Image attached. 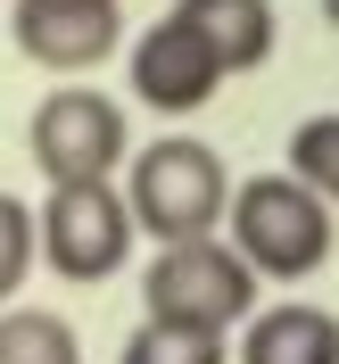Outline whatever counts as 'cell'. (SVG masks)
Instances as JSON below:
<instances>
[{
  "instance_id": "8",
  "label": "cell",
  "mask_w": 339,
  "mask_h": 364,
  "mask_svg": "<svg viewBox=\"0 0 339 364\" xmlns=\"http://www.w3.org/2000/svg\"><path fill=\"white\" fill-rule=\"evenodd\" d=\"M232 364H339V315L331 306H306V298L257 306V315L240 323Z\"/></svg>"
},
{
  "instance_id": "4",
  "label": "cell",
  "mask_w": 339,
  "mask_h": 364,
  "mask_svg": "<svg viewBox=\"0 0 339 364\" xmlns=\"http://www.w3.org/2000/svg\"><path fill=\"white\" fill-rule=\"evenodd\" d=\"M25 149H33L42 182H116L133 158V116L99 83H58L25 124Z\"/></svg>"
},
{
  "instance_id": "14",
  "label": "cell",
  "mask_w": 339,
  "mask_h": 364,
  "mask_svg": "<svg viewBox=\"0 0 339 364\" xmlns=\"http://www.w3.org/2000/svg\"><path fill=\"white\" fill-rule=\"evenodd\" d=\"M323 17H331V33H339V0H323Z\"/></svg>"
},
{
  "instance_id": "5",
  "label": "cell",
  "mask_w": 339,
  "mask_h": 364,
  "mask_svg": "<svg viewBox=\"0 0 339 364\" xmlns=\"http://www.w3.org/2000/svg\"><path fill=\"white\" fill-rule=\"evenodd\" d=\"M33 257L58 282H108L133 257V215L116 182H50V199L33 207Z\"/></svg>"
},
{
  "instance_id": "2",
  "label": "cell",
  "mask_w": 339,
  "mask_h": 364,
  "mask_svg": "<svg viewBox=\"0 0 339 364\" xmlns=\"http://www.w3.org/2000/svg\"><path fill=\"white\" fill-rule=\"evenodd\" d=\"M224 224H232V249H240V265H249L257 282H306V273L331 265V240H339L331 207H323L298 174L232 182Z\"/></svg>"
},
{
  "instance_id": "12",
  "label": "cell",
  "mask_w": 339,
  "mask_h": 364,
  "mask_svg": "<svg viewBox=\"0 0 339 364\" xmlns=\"http://www.w3.org/2000/svg\"><path fill=\"white\" fill-rule=\"evenodd\" d=\"M281 174H298L323 207H339V108L306 116V124L290 133V166H281Z\"/></svg>"
},
{
  "instance_id": "7",
  "label": "cell",
  "mask_w": 339,
  "mask_h": 364,
  "mask_svg": "<svg viewBox=\"0 0 339 364\" xmlns=\"http://www.w3.org/2000/svg\"><path fill=\"white\" fill-rule=\"evenodd\" d=\"M124 67H133V100H141L149 116H166V124L199 116L207 100L224 91V67L207 58V42L174 17V9H166L141 42H124Z\"/></svg>"
},
{
  "instance_id": "1",
  "label": "cell",
  "mask_w": 339,
  "mask_h": 364,
  "mask_svg": "<svg viewBox=\"0 0 339 364\" xmlns=\"http://www.w3.org/2000/svg\"><path fill=\"white\" fill-rule=\"evenodd\" d=\"M124 215L133 232L149 240H199V232L224 224V199H232V166L190 133H166V141H141L133 158H124Z\"/></svg>"
},
{
  "instance_id": "6",
  "label": "cell",
  "mask_w": 339,
  "mask_h": 364,
  "mask_svg": "<svg viewBox=\"0 0 339 364\" xmlns=\"http://www.w3.org/2000/svg\"><path fill=\"white\" fill-rule=\"evenodd\" d=\"M9 42L50 75H91L124 50V9L116 0H17Z\"/></svg>"
},
{
  "instance_id": "13",
  "label": "cell",
  "mask_w": 339,
  "mask_h": 364,
  "mask_svg": "<svg viewBox=\"0 0 339 364\" xmlns=\"http://www.w3.org/2000/svg\"><path fill=\"white\" fill-rule=\"evenodd\" d=\"M25 273H33V207L0 191V306L25 290Z\"/></svg>"
},
{
  "instance_id": "11",
  "label": "cell",
  "mask_w": 339,
  "mask_h": 364,
  "mask_svg": "<svg viewBox=\"0 0 339 364\" xmlns=\"http://www.w3.org/2000/svg\"><path fill=\"white\" fill-rule=\"evenodd\" d=\"M116 364H232L224 331H182V323H133V340L116 348Z\"/></svg>"
},
{
  "instance_id": "10",
  "label": "cell",
  "mask_w": 339,
  "mask_h": 364,
  "mask_svg": "<svg viewBox=\"0 0 339 364\" xmlns=\"http://www.w3.org/2000/svg\"><path fill=\"white\" fill-rule=\"evenodd\" d=\"M0 364H83V340L50 306H0Z\"/></svg>"
},
{
  "instance_id": "9",
  "label": "cell",
  "mask_w": 339,
  "mask_h": 364,
  "mask_svg": "<svg viewBox=\"0 0 339 364\" xmlns=\"http://www.w3.org/2000/svg\"><path fill=\"white\" fill-rule=\"evenodd\" d=\"M174 17L207 42V58L224 75H249L273 58L281 25H273V0H174Z\"/></svg>"
},
{
  "instance_id": "3",
  "label": "cell",
  "mask_w": 339,
  "mask_h": 364,
  "mask_svg": "<svg viewBox=\"0 0 339 364\" xmlns=\"http://www.w3.org/2000/svg\"><path fill=\"white\" fill-rule=\"evenodd\" d=\"M141 315L182 323V331H240L257 315V273L240 265L232 240L199 232V240H166L141 265Z\"/></svg>"
}]
</instances>
